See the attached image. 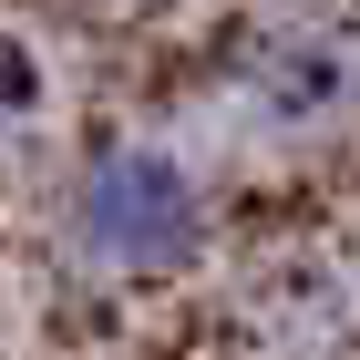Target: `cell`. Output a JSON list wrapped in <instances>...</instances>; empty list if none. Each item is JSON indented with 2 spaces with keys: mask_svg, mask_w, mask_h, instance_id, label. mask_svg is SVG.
<instances>
[{
  "mask_svg": "<svg viewBox=\"0 0 360 360\" xmlns=\"http://www.w3.org/2000/svg\"><path fill=\"white\" fill-rule=\"evenodd\" d=\"M62 237L103 278H175L206 257V186L165 144H103L62 195Z\"/></svg>",
  "mask_w": 360,
  "mask_h": 360,
  "instance_id": "obj_1",
  "label": "cell"
},
{
  "mask_svg": "<svg viewBox=\"0 0 360 360\" xmlns=\"http://www.w3.org/2000/svg\"><path fill=\"white\" fill-rule=\"evenodd\" d=\"M248 93H257V113H268V124H330V113L360 93V72H350V52H340V41H319V31H278L268 52H257Z\"/></svg>",
  "mask_w": 360,
  "mask_h": 360,
  "instance_id": "obj_2",
  "label": "cell"
},
{
  "mask_svg": "<svg viewBox=\"0 0 360 360\" xmlns=\"http://www.w3.org/2000/svg\"><path fill=\"white\" fill-rule=\"evenodd\" d=\"M21 113H31V62L11 52V41H0V134H11Z\"/></svg>",
  "mask_w": 360,
  "mask_h": 360,
  "instance_id": "obj_3",
  "label": "cell"
}]
</instances>
